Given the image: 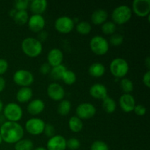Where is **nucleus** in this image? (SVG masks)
Here are the masks:
<instances>
[{
  "instance_id": "58836bf2",
  "label": "nucleus",
  "mask_w": 150,
  "mask_h": 150,
  "mask_svg": "<svg viewBox=\"0 0 150 150\" xmlns=\"http://www.w3.org/2000/svg\"><path fill=\"white\" fill-rule=\"evenodd\" d=\"M8 69V62L4 59H0V76L7 72Z\"/></svg>"
},
{
  "instance_id": "dca6fc26",
  "label": "nucleus",
  "mask_w": 150,
  "mask_h": 150,
  "mask_svg": "<svg viewBox=\"0 0 150 150\" xmlns=\"http://www.w3.org/2000/svg\"><path fill=\"white\" fill-rule=\"evenodd\" d=\"M64 58L62 51L59 48H53L48 52L47 56L48 63L51 67L62 64Z\"/></svg>"
},
{
  "instance_id": "ea45409f",
  "label": "nucleus",
  "mask_w": 150,
  "mask_h": 150,
  "mask_svg": "<svg viewBox=\"0 0 150 150\" xmlns=\"http://www.w3.org/2000/svg\"><path fill=\"white\" fill-rule=\"evenodd\" d=\"M51 70V67L48 64V62L42 64H41L40 67V72L42 75H47L48 73H50Z\"/></svg>"
},
{
  "instance_id": "f704fd0d",
  "label": "nucleus",
  "mask_w": 150,
  "mask_h": 150,
  "mask_svg": "<svg viewBox=\"0 0 150 150\" xmlns=\"http://www.w3.org/2000/svg\"><path fill=\"white\" fill-rule=\"evenodd\" d=\"M29 0H17L14 2L15 10L16 11L26 10L29 7Z\"/></svg>"
},
{
  "instance_id": "e433bc0d",
  "label": "nucleus",
  "mask_w": 150,
  "mask_h": 150,
  "mask_svg": "<svg viewBox=\"0 0 150 150\" xmlns=\"http://www.w3.org/2000/svg\"><path fill=\"white\" fill-rule=\"evenodd\" d=\"M43 133H45L48 137L51 138L52 137V136H55V128H54V127L52 125L48 123V124H45Z\"/></svg>"
},
{
  "instance_id": "72a5a7b5",
  "label": "nucleus",
  "mask_w": 150,
  "mask_h": 150,
  "mask_svg": "<svg viewBox=\"0 0 150 150\" xmlns=\"http://www.w3.org/2000/svg\"><path fill=\"white\" fill-rule=\"evenodd\" d=\"M90 150H109V146L105 142L98 140L92 144L90 146Z\"/></svg>"
},
{
  "instance_id": "a211bd4d",
  "label": "nucleus",
  "mask_w": 150,
  "mask_h": 150,
  "mask_svg": "<svg viewBox=\"0 0 150 150\" xmlns=\"http://www.w3.org/2000/svg\"><path fill=\"white\" fill-rule=\"evenodd\" d=\"M45 109V103L41 99L32 100L27 105V111L32 115H38Z\"/></svg>"
},
{
  "instance_id": "f03ea898",
  "label": "nucleus",
  "mask_w": 150,
  "mask_h": 150,
  "mask_svg": "<svg viewBox=\"0 0 150 150\" xmlns=\"http://www.w3.org/2000/svg\"><path fill=\"white\" fill-rule=\"evenodd\" d=\"M21 49L26 56L29 57H37L42 51V42L37 38H26L22 41Z\"/></svg>"
},
{
  "instance_id": "a18cd8bd",
  "label": "nucleus",
  "mask_w": 150,
  "mask_h": 150,
  "mask_svg": "<svg viewBox=\"0 0 150 150\" xmlns=\"http://www.w3.org/2000/svg\"><path fill=\"white\" fill-rule=\"evenodd\" d=\"M3 108H4V104H3L2 101L0 100V112H1V111H2Z\"/></svg>"
},
{
  "instance_id": "1a4fd4ad",
  "label": "nucleus",
  "mask_w": 150,
  "mask_h": 150,
  "mask_svg": "<svg viewBox=\"0 0 150 150\" xmlns=\"http://www.w3.org/2000/svg\"><path fill=\"white\" fill-rule=\"evenodd\" d=\"M73 19L69 16H63L59 17L54 23V27L57 32L62 34L70 33L74 28Z\"/></svg>"
},
{
  "instance_id": "ddd939ff",
  "label": "nucleus",
  "mask_w": 150,
  "mask_h": 150,
  "mask_svg": "<svg viewBox=\"0 0 150 150\" xmlns=\"http://www.w3.org/2000/svg\"><path fill=\"white\" fill-rule=\"evenodd\" d=\"M28 26L29 29L33 32H40L45 26V18L42 15L33 14L29 18Z\"/></svg>"
},
{
  "instance_id": "de8ad7c7",
  "label": "nucleus",
  "mask_w": 150,
  "mask_h": 150,
  "mask_svg": "<svg viewBox=\"0 0 150 150\" xmlns=\"http://www.w3.org/2000/svg\"><path fill=\"white\" fill-rule=\"evenodd\" d=\"M2 142V139H1V135H0V144H1V143Z\"/></svg>"
},
{
  "instance_id": "393cba45",
  "label": "nucleus",
  "mask_w": 150,
  "mask_h": 150,
  "mask_svg": "<svg viewBox=\"0 0 150 150\" xmlns=\"http://www.w3.org/2000/svg\"><path fill=\"white\" fill-rule=\"evenodd\" d=\"M66 70H67V68L65 66L62 64L60 65L51 67L50 75H51V77L54 80H60Z\"/></svg>"
},
{
  "instance_id": "f257e3e1",
  "label": "nucleus",
  "mask_w": 150,
  "mask_h": 150,
  "mask_svg": "<svg viewBox=\"0 0 150 150\" xmlns=\"http://www.w3.org/2000/svg\"><path fill=\"white\" fill-rule=\"evenodd\" d=\"M0 135L6 143L16 144L23 138V129L19 123L7 121L1 125Z\"/></svg>"
},
{
  "instance_id": "c03bdc74",
  "label": "nucleus",
  "mask_w": 150,
  "mask_h": 150,
  "mask_svg": "<svg viewBox=\"0 0 150 150\" xmlns=\"http://www.w3.org/2000/svg\"><path fill=\"white\" fill-rule=\"evenodd\" d=\"M145 64H146V67H147L148 70H149L150 68V57H146V59H145Z\"/></svg>"
},
{
  "instance_id": "c756f323",
  "label": "nucleus",
  "mask_w": 150,
  "mask_h": 150,
  "mask_svg": "<svg viewBox=\"0 0 150 150\" xmlns=\"http://www.w3.org/2000/svg\"><path fill=\"white\" fill-rule=\"evenodd\" d=\"M62 80L67 85H72L76 81V75L72 70H67L62 77Z\"/></svg>"
},
{
  "instance_id": "4c0bfd02",
  "label": "nucleus",
  "mask_w": 150,
  "mask_h": 150,
  "mask_svg": "<svg viewBox=\"0 0 150 150\" xmlns=\"http://www.w3.org/2000/svg\"><path fill=\"white\" fill-rule=\"evenodd\" d=\"M133 111L135 112V114L138 116H144L146 114V108L143 105H141V104H139V105H136L134 107V109H133Z\"/></svg>"
},
{
  "instance_id": "5701e85b",
  "label": "nucleus",
  "mask_w": 150,
  "mask_h": 150,
  "mask_svg": "<svg viewBox=\"0 0 150 150\" xmlns=\"http://www.w3.org/2000/svg\"><path fill=\"white\" fill-rule=\"evenodd\" d=\"M68 126L70 130L73 133H79L83 129V122L81 119L76 116L71 117L69 120Z\"/></svg>"
},
{
  "instance_id": "a19ab883",
  "label": "nucleus",
  "mask_w": 150,
  "mask_h": 150,
  "mask_svg": "<svg viewBox=\"0 0 150 150\" xmlns=\"http://www.w3.org/2000/svg\"><path fill=\"white\" fill-rule=\"evenodd\" d=\"M149 81H150V71L149 70H148L146 73H144V75L143 76V78H142V81H143L144 84L148 88L150 87Z\"/></svg>"
},
{
  "instance_id": "6ab92c4d",
  "label": "nucleus",
  "mask_w": 150,
  "mask_h": 150,
  "mask_svg": "<svg viewBox=\"0 0 150 150\" xmlns=\"http://www.w3.org/2000/svg\"><path fill=\"white\" fill-rule=\"evenodd\" d=\"M29 7L33 14L42 15L46 10L48 1L46 0H33L29 2Z\"/></svg>"
},
{
  "instance_id": "7c9ffc66",
  "label": "nucleus",
  "mask_w": 150,
  "mask_h": 150,
  "mask_svg": "<svg viewBox=\"0 0 150 150\" xmlns=\"http://www.w3.org/2000/svg\"><path fill=\"white\" fill-rule=\"evenodd\" d=\"M120 86L125 94H130L133 90V83L130 79L123 78L120 81Z\"/></svg>"
},
{
  "instance_id": "7ed1b4c3",
  "label": "nucleus",
  "mask_w": 150,
  "mask_h": 150,
  "mask_svg": "<svg viewBox=\"0 0 150 150\" xmlns=\"http://www.w3.org/2000/svg\"><path fill=\"white\" fill-rule=\"evenodd\" d=\"M132 10L127 5H120L116 7L112 12L111 18L113 22L119 25H122L130 21L132 17Z\"/></svg>"
},
{
  "instance_id": "a878e982",
  "label": "nucleus",
  "mask_w": 150,
  "mask_h": 150,
  "mask_svg": "<svg viewBox=\"0 0 150 150\" xmlns=\"http://www.w3.org/2000/svg\"><path fill=\"white\" fill-rule=\"evenodd\" d=\"M29 18V14L26 10H21V11H16L13 16V20L17 24L24 25L28 22Z\"/></svg>"
},
{
  "instance_id": "79ce46f5",
  "label": "nucleus",
  "mask_w": 150,
  "mask_h": 150,
  "mask_svg": "<svg viewBox=\"0 0 150 150\" xmlns=\"http://www.w3.org/2000/svg\"><path fill=\"white\" fill-rule=\"evenodd\" d=\"M38 33L39 34H38V38H37V39H38L40 42H44V41L46 40L47 38H48V35L46 31L42 30L41 32H38Z\"/></svg>"
},
{
  "instance_id": "39448f33",
  "label": "nucleus",
  "mask_w": 150,
  "mask_h": 150,
  "mask_svg": "<svg viewBox=\"0 0 150 150\" xmlns=\"http://www.w3.org/2000/svg\"><path fill=\"white\" fill-rule=\"evenodd\" d=\"M89 47L94 54L98 56H103L107 54L109 50V42L103 37L96 35L90 40Z\"/></svg>"
},
{
  "instance_id": "4468645a",
  "label": "nucleus",
  "mask_w": 150,
  "mask_h": 150,
  "mask_svg": "<svg viewBox=\"0 0 150 150\" xmlns=\"http://www.w3.org/2000/svg\"><path fill=\"white\" fill-rule=\"evenodd\" d=\"M67 140L61 135H55L48 139L47 142V150H65Z\"/></svg>"
},
{
  "instance_id": "b1692460",
  "label": "nucleus",
  "mask_w": 150,
  "mask_h": 150,
  "mask_svg": "<svg viewBox=\"0 0 150 150\" xmlns=\"http://www.w3.org/2000/svg\"><path fill=\"white\" fill-rule=\"evenodd\" d=\"M102 107L106 113L112 114L117 108V103L112 98L107 96L106 98L103 100Z\"/></svg>"
},
{
  "instance_id": "37998d69",
  "label": "nucleus",
  "mask_w": 150,
  "mask_h": 150,
  "mask_svg": "<svg viewBox=\"0 0 150 150\" xmlns=\"http://www.w3.org/2000/svg\"><path fill=\"white\" fill-rule=\"evenodd\" d=\"M6 86V81L5 79H4L3 77L0 76V92H2L3 90L4 89Z\"/></svg>"
},
{
  "instance_id": "9b49d317",
  "label": "nucleus",
  "mask_w": 150,
  "mask_h": 150,
  "mask_svg": "<svg viewBox=\"0 0 150 150\" xmlns=\"http://www.w3.org/2000/svg\"><path fill=\"white\" fill-rule=\"evenodd\" d=\"M133 12L139 17L149 16L150 0H134L133 1Z\"/></svg>"
},
{
  "instance_id": "aec40b11",
  "label": "nucleus",
  "mask_w": 150,
  "mask_h": 150,
  "mask_svg": "<svg viewBox=\"0 0 150 150\" xmlns=\"http://www.w3.org/2000/svg\"><path fill=\"white\" fill-rule=\"evenodd\" d=\"M108 18V13L103 9H98L92 13L91 21L95 25H102Z\"/></svg>"
},
{
  "instance_id": "c85d7f7f",
  "label": "nucleus",
  "mask_w": 150,
  "mask_h": 150,
  "mask_svg": "<svg viewBox=\"0 0 150 150\" xmlns=\"http://www.w3.org/2000/svg\"><path fill=\"white\" fill-rule=\"evenodd\" d=\"M91 30H92V26L87 21L79 22L76 25V31L81 35H88L90 33Z\"/></svg>"
},
{
  "instance_id": "423d86ee",
  "label": "nucleus",
  "mask_w": 150,
  "mask_h": 150,
  "mask_svg": "<svg viewBox=\"0 0 150 150\" xmlns=\"http://www.w3.org/2000/svg\"><path fill=\"white\" fill-rule=\"evenodd\" d=\"M3 109L4 117L9 122H18L23 117V110L21 107L16 103H7Z\"/></svg>"
},
{
  "instance_id": "4be33fe9",
  "label": "nucleus",
  "mask_w": 150,
  "mask_h": 150,
  "mask_svg": "<svg viewBox=\"0 0 150 150\" xmlns=\"http://www.w3.org/2000/svg\"><path fill=\"white\" fill-rule=\"evenodd\" d=\"M89 73L94 78H100L105 74V67L103 64L100 62H95L89 67Z\"/></svg>"
},
{
  "instance_id": "412c9836",
  "label": "nucleus",
  "mask_w": 150,
  "mask_h": 150,
  "mask_svg": "<svg viewBox=\"0 0 150 150\" xmlns=\"http://www.w3.org/2000/svg\"><path fill=\"white\" fill-rule=\"evenodd\" d=\"M33 92L29 87H21L16 93V99L19 103H27L32 99Z\"/></svg>"
},
{
  "instance_id": "f3484780",
  "label": "nucleus",
  "mask_w": 150,
  "mask_h": 150,
  "mask_svg": "<svg viewBox=\"0 0 150 150\" xmlns=\"http://www.w3.org/2000/svg\"><path fill=\"white\" fill-rule=\"evenodd\" d=\"M89 95L93 98L103 100L108 96V90L105 85L101 83H95L89 89Z\"/></svg>"
},
{
  "instance_id": "20e7f679",
  "label": "nucleus",
  "mask_w": 150,
  "mask_h": 150,
  "mask_svg": "<svg viewBox=\"0 0 150 150\" xmlns=\"http://www.w3.org/2000/svg\"><path fill=\"white\" fill-rule=\"evenodd\" d=\"M110 70L115 78L123 79L128 73L129 64L125 59L116 58L110 64Z\"/></svg>"
},
{
  "instance_id": "bb28decb",
  "label": "nucleus",
  "mask_w": 150,
  "mask_h": 150,
  "mask_svg": "<svg viewBox=\"0 0 150 150\" xmlns=\"http://www.w3.org/2000/svg\"><path fill=\"white\" fill-rule=\"evenodd\" d=\"M34 144L30 139H21L15 144V150H33Z\"/></svg>"
},
{
  "instance_id": "473e14b6",
  "label": "nucleus",
  "mask_w": 150,
  "mask_h": 150,
  "mask_svg": "<svg viewBox=\"0 0 150 150\" xmlns=\"http://www.w3.org/2000/svg\"><path fill=\"white\" fill-rule=\"evenodd\" d=\"M124 41V38L120 34H113L111 37H110L109 42L114 46H119V45H122Z\"/></svg>"
},
{
  "instance_id": "6e6552de",
  "label": "nucleus",
  "mask_w": 150,
  "mask_h": 150,
  "mask_svg": "<svg viewBox=\"0 0 150 150\" xmlns=\"http://www.w3.org/2000/svg\"><path fill=\"white\" fill-rule=\"evenodd\" d=\"M45 123L40 118H32L27 120L25 124L26 131L33 136H39L44 131Z\"/></svg>"
},
{
  "instance_id": "49530a36",
  "label": "nucleus",
  "mask_w": 150,
  "mask_h": 150,
  "mask_svg": "<svg viewBox=\"0 0 150 150\" xmlns=\"http://www.w3.org/2000/svg\"><path fill=\"white\" fill-rule=\"evenodd\" d=\"M33 150H47L45 147H42V146H38V147L35 148Z\"/></svg>"
},
{
  "instance_id": "9d476101",
  "label": "nucleus",
  "mask_w": 150,
  "mask_h": 150,
  "mask_svg": "<svg viewBox=\"0 0 150 150\" xmlns=\"http://www.w3.org/2000/svg\"><path fill=\"white\" fill-rule=\"evenodd\" d=\"M76 117L81 120H89L96 114V108L90 103L79 104L76 109Z\"/></svg>"
},
{
  "instance_id": "f8f14e48",
  "label": "nucleus",
  "mask_w": 150,
  "mask_h": 150,
  "mask_svg": "<svg viewBox=\"0 0 150 150\" xmlns=\"http://www.w3.org/2000/svg\"><path fill=\"white\" fill-rule=\"evenodd\" d=\"M47 94L51 100L54 101H61L65 95L64 88L58 83H51L47 88Z\"/></svg>"
},
{
  "instance_id": "0eeeda50",
  "label": "nucleus",
  "mask_w": 150,
  "mask_h": 150,
  "mask_svg": "<svg viewBox=\"0 0 150 150\" xmlns=\"http://www.w3.org/2000/svg\"><path fill=\"white\" fill-rule=\"evenodd\" d=\"M13 81L21 87H29L34 82V76L26 70H18L13 74Z\"/></svg>"
},
{
  "instance_id": "cd10ccee",
  "label": "nucleus",
  "mask_w": 150,
  "mask_h": 150,
  "mask_svg": "<svg viewBox=\"0 0 150 150\" xmlns=\"http://www.w3.org/2000/svg\"><path fill=\"white\" fill-rule=\"evenodd\" d=\"M71 110V103L67 100H62L60 101L57 108V111L61 116H66Z\"/></svg>"
},
{
  "instance_id": "c9c22d12",
  "label": "nucleus",
  "mask_w": 150,
  "mask_h": 150,
  "mask_svg": "<svg viewBox=\"0 0 150 150\" xmlns=\"http://www.w3.org/2000/svg\"><path fill=\"white\" fill-rule=\"evenodd\" d=\"M67 147L70 150H77L81 146V142L76 138H70L66 142Z\"/></svg>"
},
{
  "instance_id": "2eb2a0df",
  "label": "nucleus",
  "mask_w": 150,
  "mask_h": 150,
  "mask_svg": "<svg viewBox=\"0 0 150 150\" xmlns=\"http://www.w3.org/2000/svg\"><path fill=\"white\" fill-rule=\"evenodd\" d=\"M119 103L121 109L125 113H130L133 111L136 105V100L134 97L130 94H123L119 100Z\"/></svg>"
},
{
  "instance_id": "2f4dec72",
  "label": "nucleus",
  "mask_w": 150,
  "mask_h": 150,
  "mask_svg": "<svg viewBox=\"0 0 150 150\" xmlns=\"http://www.w3.org/2000/svg\"><path fill=\"white\" fill-rule=\"evenodd\" d=\"M117 26L113 21H106L103 23L101 26V30L105 35H111L115 33Z\"/></svg>"
}]
</instances>
